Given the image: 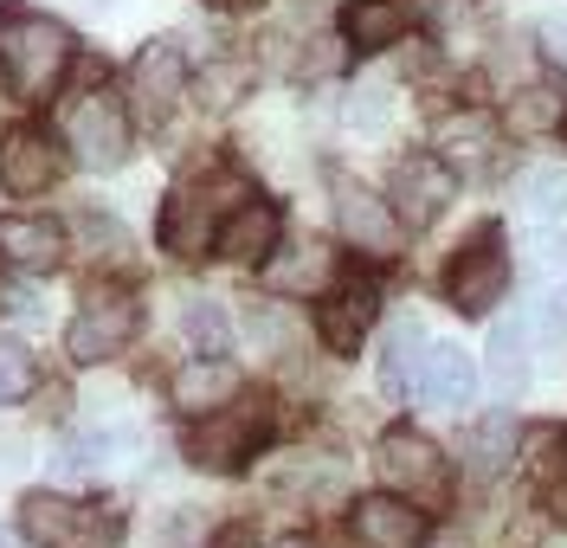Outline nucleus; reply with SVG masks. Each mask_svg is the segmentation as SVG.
<instances>
[{
    "label": "nucleus",
    "mask_w": 567,
    "mask_h": 548,
    "mask_svg": "<svg viewBox=\"0 0 567 548\" xmlns=\"http://www.w3.org/2000/svg\"><path fill=\"white\" fill-rule=\"evenodd\" d=\"M71 72V33L52 13H0V77L20 104L52 97Z\"/></svg>",
    "instance_id": "obj_1"
},
{
    "label": "nucleus",
    "mask_w": 567,
    "mask_h": 548,
    "mask_svg": "<svg viewBox=\"0 0 567 548\" xmlns=\"http://www.w3.org/2000/svg\"><path fill=\"white\" fill-rule=\"evenodd\" d=\"M271 433V401H258V394H233L226 406H213V413H194V426H187V465H200V472H239L251 452L265 445Z\"/></svg>",
    "instance_id": "obj_2"
},
{
    "label": "nucleus",
    "mask_w": 567,
    "mask_h": 548,
    "mask_svg": "<svg viewBox=\"0 0 567 548\" xmlns=\"http://www.w3.org/2000/svg\"><path fill=\"white\" fill-rule=\"evenodd\" d=\"M136 329H142V297L130 285H91L78 317L65 323V355L78 368H104L116 355H130Z\"/></svg>",
    "instance_id": "obj_3"
},
{
    "label": "nucleus",
    "mask_w": 567,
    "mask_h": 548,
    "mask_svg": "<svg viewBox=\"0 0 567 548\" xmlns=\"http://www.w3.org/2000/svg\"><path fill=\"white\" fill-rule=\"evenodd\" d=\"M251 187L239 175H207V182H187L168 194V207H162V252L175 258H207L213 252V232H219V219L233 214L239 200H246Z\"/></svg>",
    "instance_id": "obj_4"
},
{
    "label": "nucleus",
    "mask_w": 567,
    "mask_h": 548,
    "mask_svg": "<svg viewBox=\"0 0 567 548\" xmlns=\"http://www.w3.org/2000/svg\"><path fill=\"white\" fill-rule=\"evenodd\" d=\"M20 529H27L33 548H116L123 542V516L110 504H78V497H52V490H27Z\"/></svg>",
    "instance_id": "obj_5"
},
{
    "label": "nucleus",
    "mask_w": 567,
    "mask_h": 548,
    "mask_svg": "<svg viewBox=\"0 0 567 548\" xmlns=\"http://www.w3.org/2000/svg\"><path fill=\"white\" fill-rule=\"evenodd\" d=\"M130 123H136L130 104H123L116 91H104V84H91V91H78L65 104V148L84 168L110 175V168L130 162Z\"/></svg>",
    "instance_id": "obj_6"
},
{
    "label": "nucleus",
    "mask_w": 567,
    "mask_h": 548,
    "mask_svg": "<svg viewBox=\"0 0 567 548\" xmlns=\"http://www.w3.org/2000/svg\"><path fill=\"white\" fill-rule=\"evenodd\" d=\"M374 465H381V477H388V490L413 497L420 510H439V504L452 497L445 452H439L420 426H393V433H381V445H374Z\"/></svg>",
    "instance_id": "obj_7"
},
{
    "label": "nucleus",
    "mask_w": 567,
    "mask_h": 548,
    "mask_svg": "<svg viewBox=\"0 0 567 548\" xmlns=\"http://www.w3.org/2000/svg\"><path fill=\"white\" fill-rule=\"evenodd\" d=\"M509 291V252H503V239H496V226H484L477 239H464L458 258H452V271H445V303L458 310V317H491L496 303Z\"/></svg>",
    "instance_id": "obj_8"
},
{
    "label": "nucleus",
    "mask_w": 567,
    "mask_h": 548,
    "mask_svg": "<svg viewBox=\"0 0 567 548\" xmlns=\"http://www.w3.org/2000/svg\"><path fill=\"white\" fill-rule=\"evenodd\" d=\"M187 52H181L175 39H148L136 52V65H130V116H142L148 130L155 123H168L187 97Z\"/></svg>",
    "instance_id": "obj_9"
},
{
    "label": "nucleus",
    "mask_w": 567,
    "mask_h": 548,
    "mask_svg": "<svg viewBox=\"0 0 567 548\" xmlns=\"http://www.w3.org/2000/svg\"><path fill=\"white\" fill-rule=\"evenodd\" d=\"M59 182H65V143L52 130L20 123V130L0 136V187L13 200H33V194H45V187H59Z\"/></svg>",
    "instance_id": "obj_10"
},
{
    "label": "nucleus",
    "mask_w": 567,
    "mask_h": 548,
    "mask_svg": "<svg viewBox=\"0 0 567 548\" xmlns=\"http://www.w3.org/2000/svg\"><path fill=\"white\" fill-rule=\"evenodd\" d=\"M336 226H342V239H349L361 258H400V239H406V226L400 214L388 207V194H368V187L342 182L336 187Z\"/></svg>",
    "instance_id": "obj_11"
},
{
    "label": "nucleus",
    "mask_w": 567,
    "mask_h": 548,
    "mask_svg": "<svg viewBox=\"0 0 567 548\" xmlns=\"http://www.w3.org/2000/svg\"><path fill=\"white\" fill-rule=\"evenodd\" d=\"M452 200H458V175L439 155H406L388 182V207L400 214V226H432Z\"/></svg>",
    "instance_id": "obj_12"
},
{
    "label": "nucleus",
    "mask_w": 567,
    "mask_h": 548,
    "mask_svg": "<svg viewBox=\"0 0 567 548\" xmlns=\"http://www.w3.org/2000/svg\"><path fill=\"white\" fill-rule=\"evenodd\" d=\"M349 536L361 548H420L432 536V510H420L400 490H381V497H361L349 510Z\"/></svg>",
    "instance_id": "obj_13"
},
{
    "label": "nucleus",
    "mask_w": 567,
    "mask_h": 548,
    "mask_svg": "<svg viewBox=\"0 0 567 548\" xmlns=\"http://www.w3.org/2000/svg\"><path fill=\"white\" fill-rule=\"evenodd\" d=\"M374 317H381V291H374L368 278H342V285H329L322 303H317V335L336 355H354V349L368 342Z\"/></svg>",
    "instance_id": "obj_14"
},
{
    "label": "nucleus",
    "mask_w": 567,
    "mask_h": 548,
    "mask_svg": "<svg viewBox=\"0 0 567 548\" xmlns=\"http://www.w3.org/2000/svg\"><path fill=\"white\" fill-rule=\"evenodd\" d=\"M278 239H284V214L271 207V200L246 194L233 214L219 219V232H213V252L226 258V265H265V258L278 252Z\"/></svg>",
    "instance_id": "obj_15"
},
{
    "label": "nucleus",
    "mask_w": 567,
    "mask_h": 548,
    "mask_svg": "<svg viewBox=\"0 0 567 548\" xmlns=\"http://www.w3.org/2000/svg\"><path fill=\"white\" fill-rule=\"evenodd\" d=\"M0 265L27 271V278H45L65 265V226L39 214H0Z\"/></svg>",
    "instance_id": "obj_16"
},
{
    "label": "nucleus",
    "mask_w": 567,
    "mask_h": 548,
    "mask_svg": "<svg viewBox=\"0 0 567 548\" xmlns=\"http://www.w3.org/2000/svg\"><path fill=\"white\" fill-rule=\"evenodd\" d=\"M471 387H477V374H471V355L458 342H432L420 355V368H413V394L425 406H439V413H464Z\"/></svg>",
    "instance_id": "obj_17"
},
{
    "label": "nucleus",
    "mask_w": 567,
    "mask_h": 548,
    "mask_svg": "<svg viewBox=\"0 0 567 548\" xmlns=\"http://www.w3.org/2000/svg\"><path fill=\"white\" fill-rule=\"evenodd\" d=\"M265 285L278 297H322L336 285V252L303 239V246H284V252L265 258Z\"/></svg>",
    "instance_id": "obj_18"
},
{
    "label": "nucleus",
    "mask_w": 567,
    "mask_h": 548,
    "mask_svg": "<svg viewBox=\"0 0 567 548\" xmlns=\"http://www.w3.org/2000/svg\"><path fill=\"white\" fill-rule=\"evenodd\" d=\"M246 381H239V368L219 362V355H187L175 368V381H168V394H175L181 413H213V406H226L239 394Z\"/></svg>",
    "instance_id": "obj_19"
},
{
    "label": "nucleus",
    "mask_w": 567,
    "mask_h": 548,
    "mask_svg": "<svg viewBox=\"0 0 567 548\" xmlns=\"http://www.w3.org/2000/svg\"><path fill=\"white\" fill-rule=\"evenodd\" d=\"M496 148V123L484 116V110H452L445 123H439V136H432V155L452 168V175H464V168H484Z\"/></svg>",
    "instance_id": "obj_20"
},
{
    "label": "nucleus",
    "mask_w": 567,
    "mask_h": 548,
    "mask_svg": "<svg viewBox=\"0 0 567 548\" xmlns=\"http://www.w3.org/2000/svg\"><path fill=\"white\" fill-rule=\"evenodd\" d=\"M523 458V426L509 420V413H491V420H477L471 426V445H464V472L477 477V484H491L503 477L509 465Z\"/></svg>",
    "instance_id": "obj_21"
},
{
    "label": "nucleus",
    "mask_w": 567,
    "mask_h": 548,
    "mask_svg": "<svg viewBox=\"0 0 567 548\" xmlns=\"http://www.w3.org/2000/svg\"><path fill=\"white\" fill-rule=\"evenodd\" d=\"M406 27H413V13L400 0H349L342 7V39L354 52H388L406 39Z\"/></svg>",
    "instance_id": "obj_22"
},
{
    "label": "nucleus",
    "mask_w": 567,
    "mask_h": 548,
    "mask_svg": "<svg viewBox=\"0 0 567 548\" xmlns=\"http://www.w3.org/2000/svg\"><path fill=\"white\" fill-rule=\"evenodd\" d=\"M491 387L503 394V401L529 387V329L523 323H503L491 335Z\"/></svg>",
    "instance_id": "obj_23"
},
{
    "label": "nucleus",
    "mask_w": 567,
    "mask_h": 548,
    "mask_svg": "<svg viewBox=\"0 0 567 548\" xmlns=\"http://www.w3.org/2000/svg\"><path fill=\"white\" fill-rule=\"evenodd\" d=\"M516 194H523V207L535 219H561L567 214V162H535V168H523Z\"/></svg>",
    "instance_id": "obj_24"
},
{
    "label": "nucleus",
    "mask_w": 567,
    "mask_h": 548,
    "mask_svg": "<svg viewBox=\"0 0 567 548\" xmlns=\"http://www.w3.org/2000/svg\"><path fill=\"white\" fill-rule=\"evenodd\" d=\"M33 387H39V355L20 335H0V406L33 401Z\"/></svg>",
    "instance_id": "obj_25"
},
{
    "label": "nucleus",
    "mask_w": 567,
    "mask_h": 548,
    "mask_svg": "<svg viewBox=\"0 0 567 548\" xmlns=\"http://www.w3.org/2000/svg\"><path fill=\"white\" fill-rule=\"evenodd\" d=\"M181 329H187V342H194V355H226V310L213 303V297H187V310H181Z\"/></svg>",
    "instance_id": "obj_26"
},
{
    "label": "nucleus",
    "mask_w": 567,
    "mask_h": 548,
    "mask_svg": "<svg viewBox=\"0 0 567 548\" xmlns=\"http://www.w3.org/2000/svg\"><path fill=\"white\" fill-rule=\"evenodd\" d=\"M413 349H420V329H393L388 335V362H381V374H388L393 394H413Z\"/></svg>",
    "instance_id": "obj_27"
},
{
    "label": "nucleus",
    "mask_w": 567,
    "mask_h": 548,
    "mask_svg": "<svg viewBox=\"0 0 567 548\" xmlns=\"http://www.w3.org/2000/svg\"><path fill=\"white\" fill-rule=\"evenodd\" d=\"M342 116H349V130H368V136L388 130V91H349V110Z\"/></svg>",
    "instance_id": "obj_28"
},
{
    "label": "nucleus",
    "mask_w": 567,
    "mask_h": 548,
    "mask_svg": "<svg viewBox=\"0 0 567 548\" xmlns=\"http://www.w3.org/2000/svg\"><path fill=\"white\" fill-rule=\"evenodd\" d=\"M251 84V72L246 65H219V72H207L200 77V91H207V104L213 110H226V104H239V91Z\"/></svg>",
    "instance_id": "obj_29"
},
{
    "label": "nucleus",
    "mask_w": 567,
    "mask_h": 548,
    "mask_svg": "<svg viewBox=\"0 0 567 548\" xmlns=\"http://www.w3.org/2000/svg\"><path fill=\"white\" fill-rule=\"evenodd\" d=\"M251 335H258V342H284V317L278 310H271V303H251Z\"/></svg>",
    "instance_id": "obj_30"
},
{
    "label": "nucleus",
    "mask_w": 567,
    "mask_h": 548,
    "mask_svg": "<svg viewBox=\"0 0 567 548\" xmlns=\"http://www.w3.org/2000/svg\"><path fill=\"white\" fill-rule=\"evenodd\" d=\"M542 45H548V59H555V65H567V13L542 20Z\"/></svg>",
    "instance_id": "obj_31"
},
{
    "label": "nucleus",
    "mask_w": 567,
    "mask_h": 548,
    "mask_svg": "<svg viewBox=\"0 0 567 548\" xmlns=\"http://www.w3.org/2000/svg\"><path fill=\"white\" fill-rule=\"evenodd\" d=\"M207 548H258V536H251L246 523H226V529H219V536H213Z\"/></svg>",
    "instance_id": "obj_32"
},
{
    "label": "nucleus",
    "mask_w": 567,
    "mask_h": 548,
    "mask_svg": "<svg viewBox=\"0 0 567 548\" xmlns=\"http://www.w3.org/2000/svg\"><path fill=\"white\" fill-rule=\"evenodd\" d=\"M420 548H471V542H464V536H425Z\"/></svg>",
    "instance_id": "obj_33"
},
{
    "label": "nucleus",
    "mask_w": 567,
    "mask_h": 548,
    "mask_svg": "<svg viewBox=\"0 0 567 548\" xmlns=\"http://www.w3.org/2000/svg\"><path fill=\"white\" fill-rule=\"evenodd\" d=\"M271 548H317V542H310V536H278Z\"/></svg>",
    "instance_id": "obj_34"
},
{
    "label": "nucleus",
    "mask_w": 567,
    "mask_h": 548,
    "mask_svg": "<svg viewBox=\"0 0 567 548\" xmlns=\"http://www.w3.org/2000/svg\"><path fill=\"white\" fill-rule=\"evenodd\" d=\"M219 7H251V0H219Z\"/></svg>",
    "instance_id": "obj_35"
},
{
    "label": "nucleus",
    "mask_w": 567,
    "mask_h": 548,
    "mask_svg": "<svg viewBox=\"0 0 567 548\" xmlns=\"http://www.w3.org/2000/svg\"><path fill=\"white\" fill-rule=\"evenodd\" d=\"M78 7H110V0H78Z\"/></svg>",
    "instance_id": "obj_36"
},
{
    "label": "nucleus",
    "mask_w": 567,
    "mask_h": 548,
    "mask_svg": "<svg viewBox=\"0 0 567 548\" xmlns=\"http://www.w3.org/2000/svg\"><path fill=\"white\" fill-rule=\"evenodd\" d=\"M561 136H567V110H561Z\"/></svg>",
    "instance_id": "obj_37"
},
{
    "label": "nucleus",
    "mask_w": 567,
    "mask_h": 548,
    "mask_svg": "<svg viewBox=\"0 0 567 548\" xmlns=\"http://www.w3.org/2000/svg\"><path fill=\"white\" fill-rule=\"evenodd\" d=\"M0 548H7V536H0Z\"/></svg>",
    "instance_id": "obj_38"
},
{
    "label": "nucleus",
    "mask_w": 567,
    "mask_h": 548,
    "mask_svg": "<svg viewBox=\"0 0 567 548\" xmlns=\"http://www.w3.org/2000/svg\"><path fill=\"white\" fill-rule=\"evenodd\" d=\"M561 445H567V433H561Z\"/></svg>",
    "instance_id": "obj_39"
}]
</instances>
